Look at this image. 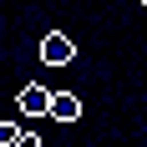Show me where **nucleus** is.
I'll list each match as a JSON object with an SVG mask.
<instances>
[{
  "label": "nucleus",
  "instance_id": "4",
  "mask_svg": "<svg viewBox=\"0 0 147 147\" xmlns=\"http://www.w3.org/2000/svg\"><path fill=\"white\" fill-rule=\"evenodd\" d=\"M20 142V127H15V122H0V147H15Z\"/></svg>",
  "mask_w": 147,
  "mask_h": 147
},
{
  "label": "nucleus",
  "instance_id": "2",
  "mask_svg": "<svg viewBox=\"0 0 147 147\" xmlns=\"http://www.w3.org/2000/svg\"><path fill=\"white\" fill-rule=\"evenodd\" d=\"M15 107H20L26 117H51V91H46L41 81H26L20 96H15Z\"/></svg>",
  "mask_w": 147,
  "mask_h": 147
},
{
  "label": "nucleus",
  "instance_id": "5",
  "mask_svg": "<svg viewBox=\"0 0 147 147\" xmlns=\"http://www.w3.org/2000/svg\"><path fill=\"white\" fill-rule=\"evenodd\" d=\"M15 147H41V137H30V132H20V142Z\"/></svg>",
  "mask_w": 147,
  "mask_h": 147
},
{
  "label": "nucleus",
  "instance_id": "6",
  "mask_svg": "<svg viewBox=\"0 0 147 147\" xmlns=\"http://www.w3.org/2000/svg\"><path fill=\"white\" fill-rule=\"evenodd\" d=\"M137 5H142V10H147V0H137Z\"/></svg>",
  "mask_w": 147,
  "mask_h": 147
},
{
  "label": "nucleus",
  "instance_id": "1",
  "mask_svg": "<svg viewBox=\"0 0 147 147\" xmlns=\"http://www.w3.org/2000/svg\"><path fill=\"white\" fill-rule=\"evenodd\" d=\"M41 61H46V66H71V61H76L71 36H66V30H51V36L41 41Z\"/></svg>",
  "mask_w": 147,
  "mask_h": 147
},
{
  "label": "nucleus",
  "instance_id": "3",
  "mask_svg": "<svg viewBox=\"0 0 147 147\" xmlns=\"http://www.w3.org/2000/svg\"><path fill=\"white\" fill-rule=\"evenodd\" d=\"M51 117H56V122H76V117H81V96H71V91H51Z\"/></svg>",
  "mask_w": 147,
  "mask_h": 147
}]
</instances>
